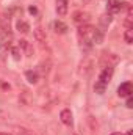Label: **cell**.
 <instances>
[{"mask_svg":"<svg viewBox=\"0 0 133 135\" xmlns=\"http://www.w3.org/2000/svg\"><path fill=\"white\" fill-rule=\"evenodd\" d=\"M96 27H93V25H89V24H83V25H80V28H78V35H80V38H81V42H85L88 47L93 44V39H94V35H96Z\"/></svg>","mask_w":133,"mask_h":135,"instance_id":"1","label":"cell"},{"mask_svg":"<svg viewBox=\"0 0 133 135\" xmlns=\"http://www.w3.org/2000/svg\"><path fill=\"white\" fill-rule=\"evenodd\" d=\"M124 8H129V3H125V2H119V0H110L108 5H106V11H108V14L119 13V11H122Z\"/></svg>","mask_w":133,"mask_h":135,"instance_id":"2","label":"cell"},{"mask_svg":"<svg viewBox=\"0 0 133 135\" xmlns=\"http://www.w3.org/2000/svg\"><path fill=\"white\" fill-rule=\"evenodd\" d=\"M119 61V58L114 55V54H102V58H100V66L102 68H108V66H114L116 63Z\"/></svg>","mask_w":133,"mask_h":135,"instance_id":"3","label":"cell"},{"mask_svg":"<svg viewBox=\"0 0 133 135\" xmlns=\"http://www.w3.org/2000/svg\"><path fill=\"white\" fill-rule=\"evenodd\" d=\"M132 93H133V85L130 82H124L117 88V96L119 98H129V96H132Z\"/></svg>","mask_w":133,"mask_h":135,"instance_id":"4","label":"cell"},{"mask_svg":"<svg viewBox=\"0 0 133 135\" xmlns=\"http://www.w3.org/2000/svg\"><path fill=\"white\" fill-rule=\"evenodd\" d=\"M113 72H114L113 66L102 68V72H100V75H99V82L103 83V85H108L110 80H111V77H113Z\"/></svg>","mask_w":133,"mask_h":135,"instance_id":"5","label":"cell"},{"mask_svg":"<svg viewBox=\"0 0 133 135\" xmlns=\"http://www.w3.org/2000/svg\"><path fill=\"white\" fill-rule=\"evenodd\" d=\"M72 17H74V21H75L77 24H80V25L88 24V22H89V19H91L89 13H86V11H75Z\"/></svg>","mask_w":133,"mask_h":135,"instance_id":"6","label":"cell"},{"mask_svg":"<svg viewBox=\"0 0 133 135\" xmlns=\"http://www.w3.org/2000/svg\"><path fill=\"white\" fill-rule=\"evenodd\" d=\"M33 36H34V39L41 44V46H44L45 42H47V36H45V30H42L41 27H38V28H34V32H33Z\"/></svg>","mask_w":133,"mask_h":135,"instance_id":"7","label":"cell"},{"mask_svg":"<svg viewBox=\"0 0 133 135\" xmlns=\"http://www.w3.org/2000/svg\"><path fill=\"white\" fill-rule=\"evenodd\" d=\"M19 49H22L24 50V55H27V57H32L33 55V46L27 39H21L19 41Z\"/></svg>","mask_w":133,"mask_h":135,"instance_id":"8","label":"cell"},{"mask_svg":"<svg viewBox=\"0 0 133 135\" xmlns=\"http://www.w3.org/2000/svg\"><path fill=\"white\" fill-rule=\"evenodd\" d=\"M60 119L63 121V124H66V126H72V112H70L69 108L61 110V113H60Z\"/></svg>","mask_w":133,"mask_h":135,"instance_id":"9","label":"cell"},{"mask_svg":"<svg viewBox=\"0 0 133 135\" xmlns=\"http://www.w3.org/2000/svg\"><path fill=\"white\" fill-rule=\"evenodd\" d=\"M57 13L58 16L67 14V0H57Z\"/></svg>","mask_w":133,"mask_h":135,"instance_id":"10","label":"cell"},{"mask_svg":"<svg viewBox=\"0 0 133 135\" xmlns=\"http://www.w3.org/2000/svg\"><path fill=\"white\" fill-rule=\"evenodd\" d=\"M53 30H55L57 33L63 35V33L67 32V25L63 22V21H55V22H53Z\"/></svg>","mask_w":133,"mask_h":135,"instance_id":"11","label":"cell"},{"mask_svg":"<svg viewBox=\"0 0 133 135\" xmlns=\"http://www.w3.org/2000/svg\"><path fill=\"white\" fill-rule=\"evenodd\" d=\"M16 28H17V32H21V33H24V35L30 32V25H28V22H25V21H17Z\"/></svg>","mask_w":133,"mask_h":135,"instance_id":"12","label":"cell"},{"mask_svg":"<svg viewBox=\"0 0 133 135\" xmlns=\"http://www.w3.org/2000/svg\"><path fill=\"white\" fill-rule=\"evenodd\" d=\"M25 77H27V80L30 83H36L38 82V72L36 71H27L25 72Z\"/></svg>","mask_w":133,"mask_h":135,"instance_id":"13","label":"cell"},{"mask_svg":"<svg viewBox=\"0 0 133 135\" xmlns=\"http://www.w3.org/2000/svg\"><path fill=\"white\" fill-rule=\"evenodd\" d=\"M124 39H125L127 44H132L133 42V30L132 28H127V30H125V33H124Z\"/></svg>","mask_w":133,"mask_h":135,"instance_id":"14","label":"cell"},{"mask_svg":"<svg viewBox=\"0 0 133 135\" xmlns=\"http://www.w3.org/2000/svg\"><path fill=\"white\" fill-rule=\"evenodd\" d=\"M105 88H106V85H103V83H100V82H96V85H94V90H96V93H99V94H103V93H105Z\"/></svg>","mask_w":133,"mask_h":135,"instance_id":"15","label":"cell"},{"mask_svg":"<svg viewBox=\"0 0 133 135\" xmlns=\"http://www.w3.org/2000/svg\"><path fill=\"white\" fill-rule=\"evenodd\" d=\"M110 22H111V14H105V16H102V17H100V24H102L103 27L110 25Z\"/></svg>","mask_w":133,"mask_h":135,"instance_id":"16","label":"cell"},{"mask_svg":"<svg viewBox=\"0 0 133 135\" xmlns=\"http://www.w3.org/2000/svg\"><path fill=\"white\" fill-rule=\"evenodd\" d=\"M11 54H13V58H14L16 61H19V60H21V52H19V47H13V49H11Z\"/></svg>","mask_w":133,"mask_h":135,"instance_id":"17","label":"cell"},{"mask_svg":"<svg viewBox=\"0 0 133 135\" xmlns=\"http://www.w3.org/2000/svg\"><path fill=\"white\" fill-rule=\"evenodd\" d=\"M17 132H19V135H34L33 132H30V131H27L24 127H17Z\"/></svg>","mask_w":133,"mask_h":135,"instance_id":"18","label":"cell"},{"mask_svg":"<svg viewBox=\"0 0 133 135\" xmlns=\"http://www.w3.org/2000/svg\"><path fill=\"white\" fill-rule=\"evenodd\" d=\"M127 107H129V108H132V107H133V101H132V96H129V98H127Z\"/></svg>","mask_w":133,"mask_h":135,"instance_id":"19","label":"cell"},{"mask_svg":"<svg viewBox=\"0 0 133 135\" xmlns=\"http://www.w3.org/2000/svg\"><path fill=\"white\" fill-rule=\"evenodd\" d=\"M28 11H30L32 14H36V13H38V9H36L34 6H30V8H28Z\"/></svg>","mask_w":133,"mask_h":135,"instance_id":"20","label":"cell"},{"mask_svg":"<svg viewBox=\"0 0 133 135\" xmlns=\"http://www.w3.org/2000/svg\"><path fill=\"white\" fill-rule=\"evenodd\" d=\"M125 135H133V132H132V131H127V134H125Z\"/></svg>","mask_w":133,"mask_h":135,"instance_id":"21","label":"cell"},{"mask_svg":"<svg viewBox=\"0 0 133 135\" xmlns=\"http://www.w3.org/2000/svg\"><path fill=\"white\" fill-rule=\"evenodd\" d=\"M111 135H122L121 132H114V134H111Z\"/></svg>","mask_w":133,"mask_h":135,"instance_id":"22","label":"cell"},{"mask_svg":"<svg viewBox=\"0 0 133 135\" xmlns=\"http://www.w3.org/2000/svg\"><path fill=\"white\" fill-rule=\"evenodd\" d=\"M0 135H11V134H5V132H0Z\"/></svg>","mask_w":133,"mask_h":135,"instance_id":"23","label":"cell"},{"mask_svg":"<svg viewBox=\"0 0 133 135\" xmlns=\"http://www.w3.org/2000/svg\"><path fill=\"white\" fill-rule=\"evenodd\" d=\"M88 2H89V0H83V3H88Z\"/></svg>","mask_w":133,"mask_h":135,"instance_id":"24","label":"cell"},{"mask_svg":"<svg viewBox=\"0 0 133 135\" xmlns=\"http://www.w3.org/2000/svg\"><path fill=\"white\" fill-rule=\"evenodd\" d=\"M74 135H75V134H74Z\"/></svg>","mask_w":133,"mask_h":135,"instance_id":"25","label":"cell"}]
</instances>
